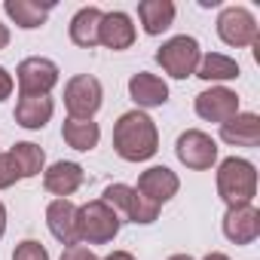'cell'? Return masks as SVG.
<instances>
[{"label":"cell","mask_w":260,"mask_h":260,"mask_svg":"<svg viewBox=\"0 0 260 260\" xmlns=\"http://www.w3.org/2000/svg\"><path fill=\"white\" fill-rule=\"evenodd\" d=\"M113 150L125 162H147L159 150V128L147 110H125L113 122Z\"/></svg>","instance_id":"obj_1"},{"label":"cell","mask_w":260,"mask_h":260,"mask_svg":"<svg viewBox=\"0 0 260 260\" xmlns=\"http://www.w3.org/2000/svg\"><path fill=\"white\" fill-rule=\"evenodd\" d=\"M217 196L233 205H248L257 196V166L242 156H226L217 166Z\"/></svg>","instance_id":"obj_2"},{"label":"cell","mask_w":260,"mask_h":260,"mask_svg":"<svg viewBox=\"0 0 260 260\" xmlns=\"http://www.w3.org/2000/svg\"><path fill=\"white\" fill-rule=\"evenodd\" d=\"M119 214L104 202V199H92L77 205V239L80 245H110L119 236Z\"/></svg>","instance_id":"obj_3"},{"label":"cell","mask_w":260,"mask_h":260,"mask_svg":"<svg viewBox=\"0 0 260 260\" xmlns=\"http://www.w3.org/2000/svg\"><path fill=\"white\" fill-rule=\"evenodd\" d=\"M101 199L119 214V220L141 223V226L156 223V217H159V211H162L159 205H153L150 199H144L135 187H128V184H107L104 193H101Z\"/></svg>","instance_id":"obj_4"},{"label":"cell","mask_w":260,"mask_h":260,"mask_svg":"<svg viewBox=\"0 0 260 260\" xmlns=\"http://www.w3.org/2000/svg\"><path fill=\"white\" fill-rule=\"evenodd\" d=\"M199 58H202L199 40H196V37H190V34L169 37V40L156 49V61H159V68H162L172 80H187V77H196Z\"/></svg>","instance_id":"obj_5"},{"label":"cell","mask_w":260,"mask_h":260,"mask_svg":"<svg viewBox=\"0 0 260 260\" xmlns=\"http://www.w3.org/2000/svg\"><path fill=\"white\" fill-rule=\"evenodd\" d=\"M104 104V86L92 74H74L64 83V110L71 119H92Z\"/></svg>","instance_id":"obj_6"},{"label":"cell","mask_w":260,"mask_h":260,"mask_svg":"<svg viewBox=\"0 0 260 260\" xmlns=\"http://www.w3.org/2000/svg\"><path fill=\"white\" fill-rule=\"evenodd\" d=\"M217 150H220L217 141L208 132H202V128H187V132H181L178 141H175V156L190 172H208V169H214Z\"/></svg>","instance_id":"obj_7"},{"label":"cell","mask_w":260,"mask_h":260,"mask_svg":"<svg viewBox=\"0 0 260 260\" xmlns=\"http://www.w3.org/2000/svg\"><path fill=\"white\" fill-rule=\"evenodd\" d=\"M217 37L233 49H245L260 40V25L245 7H223L217 16Z\"/></svg>","instance_id":"obj_8"},{"label":"cell","mask_w":260,"mask_h":260,"mask_svg":"<svg viewBox=\"0 0 260 260\" xmlns=\"http://www.w3.org/2000/svg\"><path fill=\"white\" fill-rule=\"evenodd\" d=\"M61 80V71L52 58L43 55H31L25 61H19L16 68V83H19V95H49Z\"/></svg>","instance_id":"obj_9"},{"label":"cell","mask_w":260,"mask_h":260,"mask_svg":"<svg viewBox=\"0 0 260 260\" xmlns=\"http://www.w3.org/2000/svg\"><path fill=\"white\" fill-rule=\"evenodd\" d=\"M196 107V116L205 119V122H217L223 125L226 119H233L239 113V95L226 86H211V89H202L193 101Z\"/></svg>","instance_id":"obj_10"},{"label":"cell","mask_w":260,"mask_h":260,"mask_svg":"<svg viewBox=\"0 0 260 260\" xmlns=\"http://www.w3.org/2000/svg\"><path fill=\"white\" fill-rule=\"evenodd\" d=\"M144 199H150L153 205H166V202H172L175 196H178V190H181V178L169 169V166H150V169H144L141 175H138V187H135Z\"/></svg>","instance_id":"obj_11"},{"label":"cell","mask_w":260,"mask_h":260,"mask_svg":"<svg viewBox=\"0 0 260 260\" xmlns=\"http://www.w3.org/2000/svg\"><path fill=\"white\" fill-rule=\"evenodd\" d=\"M223 236L233 245H251L260 239V208L254 202L233 205L223 214Z\"/></svg>","instance_id":"obj_12"},{"label":"cell","mask_w":260,"mask_h":260,"mask_svg":"<svg viewBox=\"0 0 260 260\" xmlns=\"http://www.w3.org/2000/svg\"><path fill=\"white\" fill-rule=\"evenodd\" d=\"M138 31H135V22L128 13L122 10H113V13H104L101 16V28H98V46H107L113 52H122L135 43Z\"/></svg>","instance_id":"obj_13"},{"label":"cell","mask_w":260,"mask_h":260,"mask_svg":"<svg viewBox=\"0 0 260 260\" xmlns=\"http://www.w3.org/2000/svg\"><path fill=\"white\" fill-rule=\"evenodd\" d=\"M83 181H86L83 166H80V162H68V159H58V162H52V166L43 172V187H46V193L55 196V199H71V196L83 187Z\"/></svg>","instance_id":"obj_14"},{"label":"cell","mask_w":260,"mask_h":260,"mask_svg":"<svg viewBox=\"0 0 260 260\" xmlns=\"http://www.w3.org/2000/svg\"><path fill=\"white\" fill-rule=\"evenodd\" d=\"M128 98L138 104V110L162 107L169 101V83L150 71H138L128 77Z\"/></svg>","instance_id":"obj_15"},{"label":"cell","mask_w":260,"mask_h":260,"mask_svg":"<svg viewBox=\"0 0 260 260\" xmlns=\"http://www.w3.org/2000/svg\"><path fill=\"white\" fill-rule=\"evenodd\" d=\"M220 141L230 147H257L260 144V116L251 110H239L233 119L220 125Z\"/></svg>","instance_id":"obj_16"},{"label":"cell","mask_w":260,"mask_h":260,"mask_svg":"<svg viewBox=\"0 0 260 260\" xmlns=\"http://www.w3.org/2000/svg\"><path fill=\"white\" fill-rule=\"evenodd\" d=\"M46 226L64 248L80 245V239H77V205L71 199H52L46 205Z\"/></svg>","instance_id":"obj_17"},{"label":"cell","mask_w":260,"mask_h":260,"mask_svg":"<svg viewBox=\"0 0 260 260\" xmlns=\"http://www.w3.org/2000/svg\"><path fill=\"white\" fill-rule=\"evenodd\" d=\"M55 10L52 0L40 4V0H4V13L10 16V22L22 31H37L46 25L49 13Z\"/></svg>","instance_id":"obj_18"},{"label":"cell","mask_w":260,"mask_h":260,"mask_svg":"<svg viewBox=\"0 0 260 260\" xmlns=\"http://www.w3.org/2000/svg\"><path fill=\"white\" fill-rule=\"evenodd\" d=\"M55 113V101L49 95H19L16 101V122L28 132H40V128L52 119Z\"/></svg>","instance_id":"obj_19"},{"label":"cell","mask_w":260,"mask_h":260,"mask_svg":"<svg viewBox=\"0 0 260 260\" xmlns=\"http://www.w3.org/2000/svg\"><path fill=\"white\" fill-rule=\"evenodd\" d=\"M175 16H178V10L172 0H141L138 4V22H141L144 34H150V37L166 34L175 25Z\"/></svg>","instance_id":"obj_20"},{"label":"cell","mask_w":260,"mask_h":260,"mask_svg":"<svg viewBox=\"0 0 260 260\" xmlns=\"http://www.w3.org/2000/svg\"><path fill=\"white\" fill-rule=\"evenodd\" d=\"M61 138L77 153H92L101 141V125L95 119H64L61 122Z\"/></svg>","instance_id":"obj_21"},{"label":"cell","mask_w":260,"mask_h":260,"mask_svg":"<svg viewBox=\"0 0 260 260\" xmlns=\"http://www.w3.org/2000/svg\"><path fill=\"white\" fill-rule=\"evenodd\" d=\"M101 10L98 7H83L74 13L71 25H68V34H71V43L80 46V49H95L98 46V28H101Z\"/></svg>","instance_id":"obj_22"},{"label":"cell","mask_w":260,"mask_h":260,"mask_svg":"<svg viewBox=\"0 0 260 260\" xmlns=\"http://www.w3.org/2000/svg\"><path fill=\"white\" fill-rule=\"evenodd\" d=\"M7 156H10V162H13L19 181L37 178L40 172H46V153H43V147L34 144V141H16Z\"/></svg>","instance_id":"obj_23"},{"label":"cell","mask_w":260,"mask_h":260,"mask_svg":"<svg viewBox=\"0 0 260 260\" xmlns=\"http://www.w3.org/2000/svg\"><path fill=\"white\" fill-rule=\"evenodd\" d=\"M242 68L236 58L223 55V52H205L199 58V68H196V77L205 80V83H214V86H223L230 80H239Z\"/></svg>","instance_id":"obj_24"},{"label":"cell","mask_w":260,"mask_h":260,"mask_svg":"<svg viewBox=\"0 0 260 260\" xmlns=\"http://www.w3.org/2000/svg\"><path fill=\"white\" fill-rule=\"evenodd\" d=\"M13 260H52V257H49V251H46L43 242H37V239H22V242L16 245V251H13Z\"/></svg>","instance_id":"obj_25"},{"label":"cell","mask_w":260,"mask_h":260,"mask_svg":"<svg viewBox=\"0 0 260 260\" xmlns=\"http://www.w3.org/2000/svg\"><path fill=\"white\" fill-rule=\"evenodd\" d=\"M58 260H101V257H98L89 245H68Z\"/></svg>","instance_id":"obj_26"},{"label":"cell","mask_w":260,"mask_h":260,"mask_svg":"<svg viewBox=\"0 0 260 260\" xmlns=\"http://www.w3.org/2000/svg\"><path fill=\"white\" fill-rule=\"evenodd\" d=\"M16 181H19V175H16V169H13L10 156H7V153H0V190H10Z\"/></svg>","instance_id":"obj_27"},{"label":"cell","mask_w":260,"mask_h":260,"mask_svg":"<svg viewBox=\"0 0 260 260\" xmlns=\"http://www.w3.org/2000/svg\"><path fill=\"white\" fill-rule=\"evenodd\" d=\"M13 89H16V80H13V74L0 64V101H7L10 95H13Z\"/></svg>","instance_id":"obj_28"},{"label":"cell","mask_w":260,"mask_h":260,"mask_svg":"<svg viewBox=\"0 0 260 260\" xmlns=\"http://www.w3.org/2000/svg\"><path fill=\"white\" fill-rule=\"evenodd\" d=\"M101 260H135V254H132V251H110V254L101 257Z\"/></svg>","instance_id":"obj_29"},{"label":"cell","mask_w":260,"mask_h":260,"mask_svg":"<svg viewBox=\"0 0 260 260\" xmlns=\"http://www.w3.org/2000/svg\"><path fill=\"white\" fill-rule=\"evenodd\" d=\"M7 46H10V28L0 22V49H7Z\"/></svg>","instance_id":"obj_30"},{"label":"cell","mask_w":260,"mask_h":260,"mask_svg":"<svg viewBox=\"0 0 260 260\" xmlns=\"http://www.w3.org/2000/svg\"><path fill=\"white\" fill-rule=\"evenodd\" d=\"M4 233H7V205L0 202V239H4Z\"/></svg>","instance_id":"obj_31"},{"label":"cell","mask_w":260,"mask_h":260,"mask_svg":"<svg viewBox=\"0 0 260 260\" xmlns=\"http://www.w3.org/2000/svg\"><path fill=\"white\" fill-rule=\"evenodd\" d=\"M202 260H230V254H223V251H211V254H205Z\"/></svg>","instance_id":"obj_32"},{"label":"cell","mask_w":260,"mask_h":260,"mask_svg":"<svg viewBox=\"0 0 260 260\" xmlns=\"http://www.w3.org/2000/svg\"><path fill=\"white\" fill-rule=\"evenodd\" d=\"M169 260H193V257H190V254H172Z\"/></svg>","instance_id":"obj_33"}]
</instances>
